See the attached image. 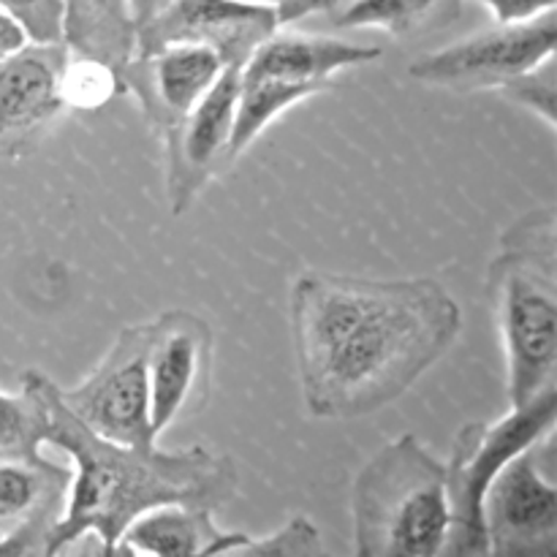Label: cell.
<instances>
[{
	"instance_id": "cell-4",
	"label": "cell",
	"mask_w": 557,
	"mask_h": 557,
	"mask_svg": "<svg viewBox=\"0 0 557 557\" xmlns=\"http://www.w3.org/2000/svg\"><path fill=\"white\" fill-rule=\"evenodd\" d=\"M354 555H444L451 515L444 462L417 435L381 446L357 473L351 490Z\"/></svg>"
},
{
	"instance_id": "cell-8",
	"label": "cell",
	"mask_w": 557,
	"mask_h": 557,
	"mask_svg": "<svg viewBox=\"0 0 557 557\" xmlns=\"http://www.w3.org/2000/svg\"><path fill=\"white\" fill-rule=\"evenodd\" d=\"M63 406L90 433L125 446H156L147 386V324L125 326L112 348L74 389H58Z\"/></svg>"
},
{
	"instance_id": "cell-7",
	"label": "cell",
	"mask_w": 557,
	"mask_h": 557,
	"mask_svg": "<svg viewBox=\"0 0 557 557\" xmlns=\"http://www.w3.org/2000/svg\"><path fill=\"white\" fill-rule=\"evenodd\" d=\"M557 47V14L536 16L517 25H493L471 38L424 52L408 65L419 85L444 90H500L506 82L553 58Z\"/></svg>"
},
{
	"instance_id": "cell-3",
	"label": "cell",
	"mask_w": 557,
	"mask_h": 557,
	"mask_svg": "<svg viewBox=\"0 0 557 557\" xmlns=\"http://www.w3.org/2000/svg\"><path fill=\"white\" fill-rule=\"evenodd\" d=\"M487 302L506 357L511 406L557 386V215L531 210L500 234Z\"/></svg>"
},
{
	"instance_id": "cell-26",
	"label": "cell",
	"mask_w": 557,
	"mask_h": 557,
	"mask_svg": "<svg viewBox=\"0 0 557 557\" xmlns=\"http://www.w3.org/2000/svg\"><path fill=\"white\" fill-rule=\"evenodd\" d=\"M253 3L272 5L277 11V20H281L283 27L288 22H297L302 16L313 14V11H330L335 0H253Z\"/></svg>"
},
{
	"instance_id": "cell-22",
	"label": "cell",
	"mask_w": 557,
	"mask_h": 557,
	"mask_svg": "<svg viewBox=\"0 0 557 557\" xmlns=\"http://www.w3.org/2000/svg\"><path fill=\"white\" fill-rule=\"evenodd\" d=\"M234 555H264V557H315L324 555L319 525L308 515H294L267 536H245Z\"/></svg>"
},
{
	"instance_id": "cell-21",
	"label": "cell",
	"mask_w": 557,
	"mask_h": 557,
	"mask_svg": "<svg viewBox=\"0 0 557 557\" xmlns=\"http://www.w3.org/2000/svg\"><path fill=\"white\" fill-rule=\"evenodd\" d=\"M60 92L69 109L92 112V109L107 107L117 92H123V82H120V71H114L112 65L69 52L63 74H60Z\"/></svg>"
},
{
	"instance_id": "cell-9",
	"label": "cell",
	"mask_w": 557,
	"mask_h": 557,
	"mask_svg": "<svg viewBox=\"0 0 557 557\" xmlns=\"http://www.w3.org/2000/svg\"><path fill=\"white\" fill-rule=\"evenodd\" d=\"M212 330L190 310H166L147 321V386L152 435L205 408L212 375Z\"/></svg>"
},
{
	"instance_id": "cell-12",
	"label": "cell",
	"mask_w": 557,
	"mask_h": 557,
	"mask_svg": "<svg viewBox=\"0 0 557 557\" xmlns=\"http://www.w3.org/2000/svg\"><path fill=\"white\" fill-rule=\"evenodd\" d=\"M277 27V11L253 0H166L136 33V52H150L163 44H199L232 69H243L253 49Z\"/></svg>"
},
{
	"instance_id": "cell-25",
	"label": "cell",
	"mask_w": 557,
	"mask_h": 557,
	"mask_svg": "<svg viewBox=\"0 0 557 557\" xmlns=\"http://www.w3.org/2000/svg\"><path fill=\"white\" fill-rule=\"evenodd\" d=\"M479 3L487 5L495 25H517L555 11L557 0H479Z\"/></svg>"
},
{
	"instance_id": "cell-17",
	"label": "cell",
	"mask_w": 557,
	"mask_h": 557,
	"mask_svg": "<svg viewBox=\"0 0 557 557\" xmlns=\"http://www.w3.org/2000/svg\"><path fill=\"white\" fill-rule=\"evenodd\" d=\"M60 41L69 52L123 71L136 54V22L128 0H63Z\"/></svg>"
},
{
	"instance_id": "cell-24",
	"label": "cell",
	"mask_w": 557,
	"mask_h": 557,
	"mask_svg": "<svg viewBox=\"0 0 557 557\" xmlns=\"http://www.w3.org/2000/svg\"><path fill=\"white\" fill-rule=\"evenodd\" d=\"M0 11L14 20L30 41H60L63 0H0Z\"/></svg>"
},
{
	"instance_id": "cell-1",
	"label": "cell",
	"mask_w": 557,
	"mask_h": 557,
	"mask_svg": "<svg viewBox=\"0 0 557 557\" xmlns=\"http://www.w3.org/2000/svg\"><path fill=\"white\" fill-rule=\"evenodd\" d=\"M294 359L315 419H359L400 400L462 330L457 299L435 277L337 275L294 281Z\"/></svg>"
},
{
	"instance_id": "cell-23",
	"label": "cell",
	"mask_w": 557,
	"mask_h": 557,
	"mask_svg": "<svg viewBox=\"0 0 557 557\" xmlns=\"http://www.w3.org/2000/svg\"><path fill=\"white\" fill-rule=\"evenodd\" d=\"M500 96L506 101L517 103V107L528 109L531 114H536L549 131L557 128L555 123V103H557V65L555 54L547 58L544 63H539L536 69L525 71V74L515 76L511 82H506L500 87Z\"/></svg>"
},
{
	"instance_id": "cell-13",
	"label": "cell",
	"mask_w": 557,
	"mask_h": 557,
	"mask_svg": "<svg viewBox=\"0 0 557 557\" xmlns=\"http://www.w3.org/2000/svg\"><path fill=\"white\" fill-rule=\"evenodd\" d=\"M226 63L199 44H163L150 52H136L120 71L123 90L139 103L156 131L177 123L196 101L207 96Z\"/></svg>"
},
{
	"instance_id": "cell-19",
	"label": "cell",
	"mask_w": 557,
	"mask_h": 557,
	"mask_svg": "<svg viewBox=\"0 0 557 557\" xmlns=\"http://www.w3.org/2000/svg\"><path fill=\"white\" fill-rule=\"evenodd\" d=\"M49 381L38 370H25L20 392H0V462L36 460L47 444V389Z\"/></svg>"
},
{
	"instance_id": "cell-16",
	"label": "cell",
	"mask_w": 557,
	"mask_h": 557,
	"mask_svg": "<svg viewBox=\"0 0 557 557\" xmlns=\"http://www.w3.org/2000/svg\"><path fill=\"white\" fill-rule=\"evenodd\" d=\"M379 58V47H362V44L341 41V38L330 36H310V33L275 30L253 49L248 63L239 71L253 76H277V79L335 87L332 76L337 71L373 63Z\"/></svg>"
},
{
	"instance_id": "cell-10",
	"label": "cell",
	"mask_w": 557,
	"mask_h": 557,
	"mask_svg": "<svg viewBox=\"0 0 557 557\" xmlns=\"http://www.w3.org/2000/svg\"><path fill=\"white\" fill-rule=\"evenodd\" d=\"M69 47L25 41L0 58V161H20L38 150L69 112L60 92Z\"/></svg>"
},
{
	"instance_id": "cell-27",
	"label": "cell",
	"mask_w": 557,
	"mask_h": 557,
	"mask_svg": "<svg viewBox=\"0 0 557 557\" xmlns=\"http://www.w3.org/2000/svg\"><path fill=\"white\" fill-rule=\"evenodd\" d=\"M25 33H22V27L16 25L14 20H9V16L0 11V58H3L5 52H11L14 47H20L22 41H25Z\"/></svg>"
},
{
	"instance_id": "cell-11",
	"label": "cell",
	"mask_w": 557,
	"mask_h": 557,
	"mask_svg": "<svg viewBox=\"0 0 557 557\" xmlns=\"http://www.w3.org/2000/svg\"><path fill=\"white\" fill-rule=\"evenodd\" d=\"M237 92L239 69L226 65L207 96L163 131V161H166L163 183H166L172 215L188 212L210 180L228 169V139H232Z\"/></svg>"
},
{
	"instance_id": "cell-15",
	"label": "cell",
	"mask_w": 557,
	"mask_h": 557,
	"mask_svg": "<svg viewBox=\"0 0 557 557\" xmlns=\"http://www.w3.org/2000/svg\"><path fill=\"white\" fill-rule=\"evenodd\" d=\"M205 506L166 504L136 517L120 536L114 555H234L248 533L223 531Z\"/></svg>"
},
{
	"instance_id": "cell-18",
	"label": "cell",
	"mask_w": 557,
	"mask_h": 557,
	"mask_svg": "<svg viewBox=\"0 0 557 557\" xmlns=\"http://www.w3.org/2000/svg\"><path fill=\"white\" fill-rule=\"evenodd\" d=\"M335 90L332 85H313V82H292L277 76H253L239 71V92L234 107L232 139H228V166L275 123L281 114L308 98Z\"/></svg>"
},
{
	"instance_id": "cell-14",
	"label": "cell",
	"mask_w": 557,
	"mask_h": 557,
	"mask_svg": "<svg viewBox=\"0 0 557 557\" xmlns=\"http://www.w3.org/2000/svg\"><path fill=\"white\" fill-rule=\"evenodd\" d=\"M69 484V468L41 455L0 462V555H47Z\"/></svg>"
},
{
	"instance_id": "cell-5",
	"label": "cell",
	"mask_w": 557,
	"mask_h": 557,
	"mask_svg": "<svg viewBox=\"0 0 557 557\" xmlns=\"http://www.w3.org/2000/svg\"><path fill=\"white\" fill-rule=\"evenodd\" d=\"M557 386H549L533 400L511 406L498 422H468L455 435L451 457L444 466L446 498L451 528L444 555L482 557L487 539L482 525V500L500 468L528 446L555 435Z\"/></svg>"
},
{
	"instance_id": "cell-6",
	"label": "cell",
	"mask_w": 557,
	"mask_h": 557,
	"mask_svg": "<svg viewBox=\"0 0 557 557\" xmlns=\"http://www.w3.org/2000/svg\"><path fill=\"white\" fill-rule=\"evenodd\" d=\"M555 435L511 457L490 482L482 500L487 555H557V482Z\"/></svg>"
},
{
	"instance_id": "cell-20",
	"label": "cell",
	"mask_w": 557,
	"mask_h": 557,
	"mask_svg": "<svg viewBox=\"0 0 557 557\" xmlns=\"http://www.w3.org/2000/svg\"><path fill=\"white\" fill-rule=\"evenodd\" d=\"M441 0H343L332 11V25L341 30L379 27L389 36H408L435 14Z\"/></svg>"
},
{
	"instance_id": "cell-28",
	"label": "cell",
	"mask_w": 557,
	"mask_h": 557,
	"mask_svg": "<svg viewBox=\"0 0 557 557\" xmlns=\"http://www.w3.org/2000/svg\"><path fill=\"white\" fill-rule=\"evenodd\" d=\"M163 3H166V0H128L131 16H134V22H136V33H139L141 27H145L147 22L158 14V9H161Z\"/></svg>"
},
{
	"instance_id": "cell-29",
	"label": "cell",
	"mask_w": 557,
	"mask_h": 557,
	"mask_svg": "<svg viewBox=\"0 0 557 557\" xmlns=\"http://www.w3.org/2000/svg\"><path fill=\"white\" fill-rule=\"evenodd\" d=\"M337 3H341V0H335V3H332V9H335V5H337Z\"/></svg>"
},
{
	"instance_id": "cell-2",
	"label": "cell",
	"mask_w": 557,
	"mask_h": 557,
	"mask_svg": "<svg viewBox=\"0 0 557 557\" xmlns=\"http://www.w3.org/2000/svg\"><path fill=\"white\" fill-rule=\"evenodd\" d=\"M60 386L47 389V444L71 457L69 498L49 533L47 555H60L92 536L103 555H114L125 528L145 511L166 504L221 509L237 495L239 476L232 457L205 446L161 451L125 446L90 433L60 400Z\"/></svg>"
}]
</instances>
